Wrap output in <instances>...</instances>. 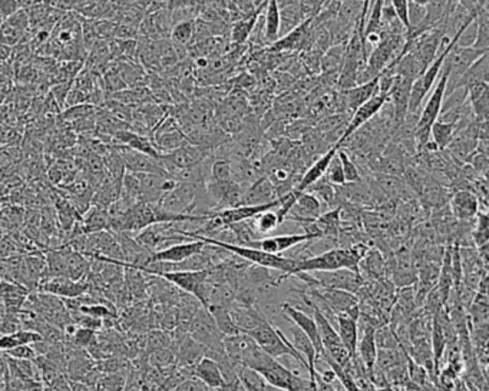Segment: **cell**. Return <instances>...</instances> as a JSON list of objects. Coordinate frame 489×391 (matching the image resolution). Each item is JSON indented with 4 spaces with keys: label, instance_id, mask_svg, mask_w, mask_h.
Returning <instances> with one entry per match:
<instances>
[{
    "label": "cell",
    "instance_id": "obj_26",
    "mask_svg": "<svg viewBox=\"0 0 489 391\" xmlns=\"http://www.w3.org/2000/svg\"><path fill=\"white\" fill-rule=\"evenodd\" d=\"M362 333V336H359L357 340V347H356V355L361 358V362L363 363L366 371L370 370L376 364V343H375V330L372 329H365L362 331H359V334Z\"/></svg>",
    "mask_w": 489,
    "mask_h": 391
},
{
    "label": "cell",
    "instance_id": "obj_43",
    "mask_svg": "<svg viewBox=\"0 0 489 391\" xmlns=\"http://www.w3.org/2000/svg\"><path fill=\"white\" fill-rule=\"evenodd\" d=\"M210 181H217V182L234 181L232 162L228 159H215L214 158L211 171H210Z\"/></svg>",
    "mask_w": 489,
    "mask_h": 391
},
{
    "label": "cell",
    "instance_id": "obj_2",
    "mask_svg": "<svg viewBox=\"0 0 489 391\" xmlns=\"http://www.w3.org/2000/svg\"><path fill=\"white\" fill-rule=\"evenodd\" d=\"M222 343L225 355L230 358L234 364L251 369L254 371L266 366L273 358L260 348L250 336L244 333L236 336H225Z\"/></svg>",
    "mask_w": 489,
    "mask_h": 391
},
{
    "label": "cell",
    "instance_id": "obj_56",
    "mask_svg": "<svg viewBox=\"0 0 489 391\" xmlns=\"http://www.w3.org/2000/svg\"><path fill=\"white\" fill-rule=\"evenodd\" d=\"M8 373V363H6V355L4 352H0V381H5V376Z\"/></svg>",
    "mask_w": 489,
    "mask_h": 391
},
{
    "label": "cell",
    "instance_id": "obj_41",
    "mask_svg": "<svg viewBox=\"0 0 489 391\" xmlns=\"http://www.w3.org/2000/svg\"><path fill=\"white\" fill-rule=\"evenodd\" d=\"M337 156L340 159V164H342V170H343V175H344V181L346 182H359V181H362V177H361V171H359V167L356 162L350 158V155L339 148L337 149Z\"/></svg>",
    "mask_w": 489,
    "mask_h": 391
},
{
    "label": "cell",
    "instance_id": "obj_60",
    "mask_svg": "<svg viewBox=\"0 0 489 391\" xmlns=\"http://www.w3.org/2000/svg\"><path fill=\"white\" fill-rule=\"evenodd\" d=\"M0 391H6V387H5V381H0Z\"/></svg>",
    "mask_w": 489,
    "mask_h": 391
},
{
    "label": "cell",
    "instance_id": "obj_44",
    "mask_svg": "<svg viewBox=\"0 0 489 391\" xmlns=\"http://www.w3.org/2000/svg\"><path fill=\"white\" fill-rule=\"evenodd\" d=\"M326 181H328L329 184L335 185V186H340L343 184H346L344 181V175H343V170H342V164H340V159L337 156V152L336 155L332 158L330 160V164L328 167V170H326V174L323 177Z\"/></svg>",
    "mask_w": 489,
    "mask_h": 391
},
{
    "label": "cell",
    "instance_id": "obj_48",
    "mask_svg": "<svg viewBox=\"0 0 489 391\" xmlns=\"http://www.w3.org/2000/svg\"><path fill=\"white\" fill-rule=\"evenodd\" d=\"M5 22H6L9 26H12V27H15V29L23 32V34H26V32H27L29 27H30L29 12H26L25 9L16 11L12 16H9L8 19H5Z\"/></svg>",
    "mask_w": 489,
    "mask_h": 391
},
{
    "label": "cell",
    "instance_id": "obj_31",
    "mask_svg": "<svg viewBox=\"0 0 489 391\" xmlns=\"http://www.w3.org/2000/svg\"><path fill=\"white\" fill-rule=\"evenodd\" d=\"M306 15L303 13L299 2L291 4L284 8H280V38L287 35L288 32L296 29L299 25H302L306 20Z\"/></svg>",
    "mask_w": 489,
    "mask_h": 391
},
{
    "label": "cell",
    "instance_id": "obj_3",
    "mask_svg": "<svg viewBox=\"0 0 489 391\" xmlns=\"http://www.w3.org/2000/svg\"><path fill=\"white\" fill-rule=\"evenodd\" d=\"M295 277H299L307 287H320V288H335L343 289L351 294L361 289L363 285V278L361 274L351 270H335V271H314V273H297Z\"/></svg>",
    "mask_w": 489,
    "mask_h": 391
},
{
    "label": "cell",
    "instance_id": "obj_7",
    "mask_svg": "<svg viewBox=\"0 0 489 391\" xmlns=\"http://www.w3.org/2000/svg\"><path fill=\"white\" fill-rule=\"evenodd\" d=\"M483 53H486V52L478 50L472 46L461 48V46H456V45L449 50V53L446 55L445 62H443V67H446L449 71L446 89H445V97L449 96L455 90L456 83H458L461 76L468 71L471 64L475 60H478Z\"/></svg>",
    "mask_w": 489,
    "mask_h": 391
},
{
    "label": "cell",
    "instance_id": "obj_33",
    "mask_svg": "<svg viewBox=\"0 0 489 391\" xmlns=\"http://www.w3.org/2000/svg\"><path fill=\"white\" fill-rule=\"evenodd\" d=\"M304 192V191H303ZM306 192L313 193L314 197L319 200V203L323 207H328L329 210H333L336 207H339L337 203V193H336V186L329 184L324 178L319 179L317 182H314L312 186H309L306 189Z\"/></svg>",
    "mask_w": 489,
    "mask_h": 391
},
{
    "label": "cell",
    "instance_id": "obj_52",
    "mask_svg": "<svg viewBox=\"0 0 489 391\" xmlns=\"http://www.w3.org/2000/svg\"><path fill=\"white\" fill-rule=\"evenodd\" d=\"M173 391H211V388H208L197 377H189L184 380L181 384H178Z\"/></svg>",
    "mask_w": 489,
    "mask_h": 391
},
{
    "label": "cell",
    "instance_id": "obj_10",
    "mask_svg": "<svg viewBox=\"0 0 489 391\" xmlns=\"http://www.w3.org/2000/svg\"><path fill=\"white\" fill-rule=\"evenodd\" d=\"M281 315H284L290 322L296 324L297 327L309 337V340L313 343L314 348H316V363L319 358L323 355V345H321V340H320V334H319V329L317 324L314 321L313 317H310L307 313L300 311L299 308H296L295 306H290L288 303L281 304Z\"/></svg>",
    "mask_w": 489,
    "mask_h": 391
},
{
    "label": "cell",
    "instance_id": "obj_55",
    "mask_svg": "<svg viewBox=\"0 0 489 391\" xmlns=\"http://www.w3.org/2000/svg\"><path fill=\"white\" fill-rule=\"evenodd\" d=\"M316 387H317V391H337L335 387H333V384H329V383H324L320 377H319V374H317V371H316Z\"/></svg>",
    "mask_w": 489,
    "mask_h": 391
},
{
    "label": "cell",
    "instance_id": "obj_15",
    "mask_svg": "<svg viewBox=\"0 0 489 391\" xmlns=\"http://www.w3.org/2000/svg\"><path fill=\"white\" fill-rule=\"evenodd\" d=\"M41 291L48 292V294H53L56 297L63 299H76L81 297L89 291V284L86 280L83 281H72L68 277H55L48 278L39 285Z\"/></svg>",
    "mask_w": 489,
    "mask_h": 391
},
{
    "label": "cell",
    "instance_id": "obj_25",
    "mask_svg": "<svg viewBox=\"0 0 489 391\" xmlns=\"http://www.w3.org/2000/svg\"><path fill=\"white\" fill-rule=\"evenodd\" d=\"M335 329L349 351L350 357L356 354V347H357V340H359V327H357V320L347 317V315H337L335 321Z\"/></svg>",
    "mask_w": 489,
    "mask_h": 391
},
{
    "label": "cell",
    "instance_id": "obj_40",
    "mask_svg": "<svg viewBox=\"0 0 489 391\" xmlns=\"http://www.w3.org/2000/svg\"><path fill=\"white\" fill-rule=\"evenodd\" d=\"M96 107L91 105V104H82V105H76V107H71V108H65L63 111H60L59 114V119L63 123H74L88 115H92L96 112Z\"/></svg>",
    "mask_w": 489,
    "mask_h": 391
},
{
    "label": "cell",
    "instance_id": "obj_17",
    "mask_svg": "<svg viewBox=\"0 0 489 391\" xmlns=\"http://www.w3.org/2000/svg\"><path fill=\"white\" fill-rule=\"evenodd\" d=\"M377 78L372 79L370 82L362 83V85H356L350 89L346 90H340V101L343 105L344 112L347 114H353L359 107L363 105L366 101H369L370 97H373L375 95L379 93L377 90Z\"/></svg>",
    "mask_w": 489,
    "mask_h": 391
},
{
    "label": "cell",
    "instance_id": "obj_49",
    "mask_svg": "<svg viewBox=\"0 0 489 391\" xmlns=\"http://www.w3.org/2000/svg\"><path fill=\"white\" fill-rule=\"evenodd\" d=\"M467 164H469L478 175L486 178V175H488V168H489L488 155L475 151V152L469 156V159H468Z\"/></svg>",
    "mask_w": 489,
    "mask_h": 391
},
{
    "label": "cell",
    "instance_id": "obj_42",
    "mask_svg": "<svg viewBox=\"0 0 489 391\" xmlns=\"http://www.w3.org/2000/svg\"><path fill=\"white\" fill-rule=\"evenodd\" d=\"M375 343L377 350H386V348H399L402 347L395 333L390 330L387 324L382 325L377 330H375ZM403 348V347H402Z\"/></svg>",
    "mask_w": 489,
    "mask_h": 391
},
{
    "label": "cell",
    "instance_id": "obj_36",
    "mask_svg": "<svg viewBox=\"0 0 489 391\" xmlns=\"http://www.w3.org/2000/svg\"><path fill=\"white\" fill-rule=\"evenodd\" d=\"M460 122H443L436 119L431 128V139L438 145L441 151H445L458 130Z\"/></svg>",
    "mask_w": 489,
    "mask_h": 391
},
{
    "label": "cell",
    "instance_id": "obj_37",
    "mask_svg": "<svg viewBox=\"0 0 489 391\" xmlns=\"http://www.w3.org/2000/svg\"><path fill=\"white\" fill-rule=\"evenodd\" d=\"M276 210V208H274ZM274 210H269V211H264L262 214H258L255 215L254 218H251V224L254 226V230L255 233L260 235V237H266L269 235L270 233L276 231L277 228L280 226V221L277 218V214Z\"/></svg>",
    "mask_w": 489,
    "mask_h": 391
},
{
    "label": "cell",
    "instance_id": "obj_22",
    "mask_svg": "<svg viewBox=\"0 0 489 391\" xmlns=\"http://www.w3.org/2000/svg\"><path fill=\"white\" fill-rule=\"evenodd\" d=\"M337 146H332L328 152L323 153L321 156H319L313 164H310V167L307 168V171L302 175V179L297 185V188L295 191H299V192H303L306 191L309 186H312L314 182H317L319 179H321L326 174V170H328L329 164H330V160L332 158L336 155L337 152Z\"/></svg>",
    "mask_w": 489,
    "mask_h": 391
},
{
    "label": "cell",
    "instance_id": "obj_28",
    "mask_svg": "<svg viewBox=\"0 0 489 391\" xmlns=\"http://www.w3.org/2000/svg\"><path fill=\"white\" fill-rule=\"evenodd\" d=\"M269 2V0H267ZM267 4L262 5L260 8L255 9L254 13L248 15V16H244L243 19L234 22L232 25V29H230V42L234 43V45H244L247 43L248 38H250V34H251V30L258 19V16L263 13V9L266 8Z\"/></svg>",
    "mask_w": 489,
    "mask_h": 391
},
{
    "label": "cell",
    "instance_id": "obj_6",
    "mask_svg": "<svg viewBox=\"0 0 489 391\" xmlns=\"http://www.w3.org/2000/svg\"><path fill=\"white\" fill-rule=\"evenodd\" d=\"M211 153L213 152H210L201 146L192 145V144H185V145L180 146L178 149H174L168 153H161L159 164L170 177L174 178L180 171L200 164L201 160H204Z\"/></svg>",
    "mask_w": 489,
    "mask_h": 391
},
{
    "label": "cell",
    "instance_id": "obj_34",
    "mask_svg": "<svg viewBox=\"0 0 489 391\" xmlns=\"http://www.w3.org/2000/svg\"><path fill=\"white\" fill-rule=\"evenodd\" d=\"M89 258L78 251H71L67 255V277L72 281H83L89 274Z\"/></svg>",
    "mask_w": 489,
    "mask_h": 391
},
{
    "label": "cell",
    "instance_id": "obj_14",
    "mask_svg": "<svg viewBox=\"0 0 489 391\" xmlns=\"http://www.w3.org/2000/svg\"><path fill=\"white\" fill-rule=\"evenodd\" d=\"M449 210L458 221H472L479 212V201L469 189H456L449 198Z\"/></svg>",
    "mask_w": 489,
    "mask_h": 391
},
{
    "label": "cell",
    "instance_id": "obj_29",
    "mask_svg": "<svg viewBox=\"0 0 489 391\" xmlns=\"http://www.w3.org/2000/svg\"><path fill=\"white\" fill-rule=\"evenodd\" d=\"M264 15V38L269 46H272L280 36V8L277 0H269Z\"/></svg>",
    "mask_w": 489,
    "mask_h": 391
},
{
    "label": "cell",
    "instance_id": "obj_50",
    "mask_svg": "<svg viewBox=\"0 0 489 391\" xmlns=\"http://www.w3.org/2000/svg\"><path fill=\"white\" fill-rule=\"evenodd\" d=\"M5 354L12 357V358H18V360H34V358L38 355L36 350L32 347V344L18 345L15 348L5 351Z\"/></svg>",
    "mask_w": 489,
    "mask_h": 391
},
{
    "label": "cell",
    "instance_id": "obj_47",
    "mask_svg": "<svg viewBox=\"0 0 489 391\" xmlns=\"http://www.w3.org/2000/svg\"><path fill=\"white\" fill-rule=\"evenodd\" d=\"M96 340V334L93 330L91 329H78L75 330V333L72 334V345H75L76 348H89Z\"/></svg>",
    "mask_w": 489,
    "mask_h": 391
},
{
    "label": "cell",
    "instance_id": "obj_13",
    "mask_svg": "<svg viewBox=\"0 0 489 391\" xmlns=\"http://www.w3.org/2000/svg\"><path fill=\"white\" fill-rule=\"evenodd\" d=\"M299 192V191H297ZM323 208L319 200L310 192H299L295 205L290 210L284 221H295L300 226L314 221L320 214Z\"/></svg>",
    "mask_w": 489,
    "mask_h": 391
},
{
    "label": "cell",
    "instance_id": "obj_58",
    "mask_svg": "<svg viewBox=\"0 0 489 391\" xmlns=\"http://www.w3.org/2000/svg\"><path fill=\"white\" fill-rule=\"evenodd\" d=\"M409 2H412V4H415V5H417V6H423V8H427L431 2H432V0H409Z\"/></svg>",
    "mask_w": 489,
    "mask_h": 391
},
{
    "label": "cell",
    "instance_id": "obj_19",
    "mask_svg": "<svg viewBox=\"0 0 489 391\" xmlns=\"http://www.w3.org/2000/svg\"><path fill=\"white\" fill-rule=\"evenodd\" d=\"M207 354V348L188 334L181 340L175 350V366L192 370Z\"/></svg>",
    "mask_w": 489,
    "mask_h": 391
},
{
    "label": "cell",
    "instance_id": "obj_12",
    "mask_svg": "<svg viewBox=\"0 0 489 391\" xmlns=\"http://www.w3.org/2000/svg\"><path fill=\"white\" fill-rule=\"evenodd\" d=\"M386 101H387V95H384V93H377V95H375L373 97H370L369 101H366L363 105L359 107V108L351 114V118H350V121H349V125H347V128H346V130H344V134H343V137L340 138V141L337 142L336 146L339 148V145H340L347 137H350L356 129H359L362 125H365L366 122H369L372 118H375V116L379 114V111L382 109V107L386 104Z\"/></svg>",
    "mask_w": 489,
    "mask_h": 391
},
{
    "label": "cell",
    "instance_id": "obj_61",
    "mask_svg": "<svg viewBox=\"0 0 489 391\" xmlns=\"http://www.w3.org/2000/svg\"><path fill=\"white\" fill-rule=\"evenodd\" d=\"M0 280H2V278H0Z\"/></svg>",
    "mask_w": 489,
    "mask_h": 391
},
{
    "label": "cell",
    "instance_id": "obj_53",
    "mask_svg": "<svg viewBox=\"0 0 489 391\" xmlns=\"http://www.w3.org/2000/svg\"><path fill=\"white\" fill-rule=\"evenodd\" d=\"M20 9L19 0H0V18L8 19Z\"/></svg>",
    "mask_w": 489,
    "mask_h": 391
},
{
    "label": "cell",
    "instance_id": "obj_16",
    "mask_svg": "<svg viewBox=\"0 0 489 391\" xmlns=\"http://www.w3.org/2000/svg\"><path fill=\"white\" fill-rule=\"evenodd\" d=\"M387 258L376 247H370L369 251L359 261V274L363 281H375L387 275ZM387 278V277H386Z\"/></svg>",
    "mask_w": 489,
    "mask_h": 391
},
{
    "label": "cell",
    "instance_id": "obj_45",
    "mask_svg": "<svg viewBox=\"0 0 489 391\" xmlns=\"http://www.w3.org/2000/svg\"><path fill=\"white\" fill-rule=\"evenodd\" d=\"M25 38V34L12 26H9L6 22L0 26V43L6 46H15L20 43V41Z\"/></svg>",
    "mask_w": 489,
    "mask_h": 391
},
{
    "label": "cell",
    "instance_id": "obj_20",
    "mask_svg": "<svg viewBox=\"0 0 489 391\" xmlns=\"http://www.w3.org/2000/svg\"><path fill=\"white\" fill-rule=\"evenodd\" d=\"M277 200L276 188L267 175L260 177L244 192L241 205H262Z\"/></svg>",
    "mask_w": 489,
    "mask_h": 391
},
{
    "label": "cell",
    "instance_id": "obj_11",
    "mask_svg": "<svg viewBox=\"0 0 489 391\" xmlns=\"http://www.w3.org/2000/svg\"><path fill=\"white\" fill-rule=\"evenodd\" d=\"M206 245L207 244L201 240H191V241L174 244V245H170L164 249L151 254L148 264H151V263H173V264L181 263V261L204 251Z\"/></svg>",
    "mask_w": 489,
    "mask_h": 391
},
{
    "label": "cell",
    "instance_id": "obj_18",
    "mask_svg": "<svg viewBox=\"0 0 489 391\" xmlns=\"http://www.w3.org/2000/svg\"><path fill=\"white\" fill-rule=\"evenodd\" d=\"M228 308H230V314L240 333H248L250 330H254L255 327H258L260 324L267 321V318L264 317L262 311H260L257 304L251 306V304H240L233 301Z\"/></svg>",
    "mask_w": 489,
    "mask_h": 391
},
{
    "label": "cell",
    "instance_id": "obj_38",
    "mask_svg": "<svg viewBox=\"0 0 489 391\" xmlns=\"http://www.w3.org/2000/svg\"><path fill=\"white\" fill-rule=\"evenodd\" d=\"M161 348L175 350L173 334L168 331L161 330V329L149 330L148 334L145 336V354L155 351V350H161Z\"/></svg>",
    "mask_w": 489,
    "mask_h": 391
},
{
    "label": "cell",
    "instance_id": "obj_35",
    "mask_svg": "<svg viewBox=\"0 0 489 391\" xmlns=\"http://www.w3.org/2000/svg\"><path fill=\"white\" fill-rule=\"evenodd\" d=\"M211 317L215 321V325L218 330L222 333V336H236L240 334V330L237 329L236 322L233 321V317L230 314V308L224 306H210L207 307Z\"/></svg>",
    "mask_w": 489,
    "mask_h": 391
},
{
    "label": "cell",
    "instance_id": "obj_9",
    "mask_svg": "<svg viewBox=\"0 0 489 391\" xmlns=\"http://www.w3.org/2000/svg\"><path fill=\"white\" fill-rule=\"evenodd\" d=\"M115 146V149L119 152V155L123 159L125 164V170L128 172H134V174H156V175H162V177H170L164 168L161 167L159 164V158H151L145 153H141L138 151H134L131 148H128L125 145H116L112 144ZM173 178V177H170Z\"/></svg>",
    "mask_w": 489,
    "mask_h": 391
},
{
    "label": "cell",
    "instance_id": "obj_57",
    "mask_svg": "<svg viewBox=\"0 0 489 391\" xmlns=\"http://www.w3.org/2000/svg\"><path fill=\"white\" fill-rule=\"evenodd\" d=\"M11 55H12L11 46H6V45L0 43V60H6V59H9Z\"/></svg>",
    "mask_w": 489,
    "mask_h": 391
},
{
    "label": "cell",
    "instance_id": "obj_5",
    "mask_svg": "<svg viewBox=\"0 0 489 391\" xmlns=\"http://www.w3.org/2000/svg\"><path fill=\"white\" fill-rule=\"evenodd\" d=\"M188 336L203 344L208 351L224 352V336L218 330L214 318L206 307H200L199 311L195 313L189 324Z\"/></svg>",
    "mask_w": 489,
    "mask_h": 391
},
{
    "label": "cell",
    "instance_id": "obj_54",
    "mask_svg": "<svg viewBox=\"0 0 489 391\" xmlns=\"http://www.w3.org/2000/svg\"><path fill=\"white\" fill-rule=\"evenodd\" d=\"M481 4H482V0H458V5H461L462 8H465L469 12H475Z\"/></svg>",
    "mask_w": 489,
    "mask_h": 391
},
{
    "label": "cell",
    "instance_id": "obj_30",
    "mask_svg": "<svg viewBox=\"0 0 489 391\" xmlns=\"http://www.w3.org/2000/svg\"><path fill=\"white\" fill-rule=\"evenodd\" d=\"M346 45H332L326 50L320 60V71L323 75H337L342 69L343 59H344Z\"/></svg>",
    "mask_w": 489,
    "mask_h": 391
},
{
    "label": "cell",
    "instance_id": "obj_21",
    "mask_svg": "<svg viewBox=\"0 0 489 391\" xmlns=\"http://www.w3.org/2000/svg\"><path fill=\"white\" fill-rule=\"evenodd\" d=\"M290 331H291V344L295 347V350L304 358L309 364V377L312 381H314L316 378V348L313 345V343L309 340V337L297 327L296 324L290 322Z\"/></svg>",
    "mask_w": 489,
    "mask_h": 391
},
{
    "label": "cell",
    "instance_id": "obj_51",
    "mask_svg": "<svg viewBox=\"0 0 489 391\" xmlns=\"http://www.w3.org/2000/svg\"><path fill=\"white\" fill-rule=\"evenodd\" d=\"M82 104H91V93L71 88V90L67 96V101H65V108H71V107H76V105H82Z\"/></svg>",
    "mask_w": 489,
    "mask_h": 391
},
{
    "label": "cell",
    "instance_id": "obj_46",
    "mask_svg": "<svg viewBox=\"0 0 489 391\" xmlns=\"http://www.w3.org/2000/svg\"><path fill=\"white\" fill-rule=\"evenodd\" d=\"M72 88V82H59L51 85L49 95L52 96V100L58 104L60 111L65 108V101H67V96Z\"/></svg>",
    "mask_w": 489,
    "mask_h": 391
},
{
    "label": "cell",
    "instance_id": "obj_4",
    "mask_svg": "<svg viewBox=\"0 0 489 391\" xmlns=\"http://www.w3.org/2000/svg\"><path fill=\"white\" fill-rule=\"evenodd\" d=\"M203 189L204 186L177 181V185L159 200L158 205L171 214L197 215L195 214L199 210L197 197Z\"/></svg>",
    "mask_w": 489,
    "mask_h": 391
},
{
    "label": "cell",
    "instance_id": "obj_27",
    "mask_svg": "<svg viewBox=\"0 0 489 391\" xmlns=\"http://www.w3.org/2000/svg\"><path fill=\"white\" fill-rule=\"evenodd\" d=\"M488 53H483L478 60H475L471 67L468 68V71L461 76V79L456 83V88H469L474 83H479V82H489V59H488Z\"/></svg>",
    "mask_w": 489,
    "mask_h": 391
},
{
    "label": "cell",
    "instance_id": "obj_23",
    "mask_svg": "<svg viewBox=\"0 0 489 391\" xmlns=\"http://www.w3.org/2000/svg\"><path fill=\"white\" fill-rule=\"evenodd\" d=\"M81 230L85 235L109 231V217L107 208H100L91 205L89 210L82 215Z\"/></svg>",
    "mask_w": 489,
    "mask_h": 391
},
{
    "label": "cell",
    "instance_id": "obj_39",
    "mask_svg": "<svg viewBox=\"0 0 489 391\" xmlns=\"http://www.w3.org/2000/svg\"><path fill=\"white\" fill-rule=\"evenodd\" d=\"M147 363L155 369H168L175 366V350L161 348L147 354Z\"/></svg>",
    "mask_w": 489,
    "mask_h": 391
},
{
    "label": "cell",
    "instance_id": "obj_1",
    "mask_svg": "<svg viewBox=\"0 0 489 391\" xmlns=\"http://www.w3.org/2000/svg\"><path fill=\"white\" fill-rule=\"evenodd\" d=\"M244 334L250 336L260 348H262L264 352H267L270 357L276 358V360H279V358L284 355L291 357L295 358L297 363H300L309 373L307 362L295 350L290 340L283 334V331L279 327H276L272 321L267 320L263 324H260L254 330H250L248 333H244Z\"/></svg>",
    "mask_w": 489,
    "mask_h": 391
},
{
    "label": "cell",
    "instance_id": "obj_24",
    "mask_svg": "<svg viewBox=\"0 0 489 391\" xmlns=\"http://www.w3.org/2000/svg\"><path fill=\"white\" fill-rule=\"evenodd\" d=\"M194 377L201 380L211 390H221L224 387V378L220 366L210 357H204L203 360L195 366Z\"/></svg>",
    "mask_w": 489,
    "mask_h": 391
},
{
    "label": "cell",
    "instance_id": "obj_32",
    "mask_svg": "<svg viewBox=\"0 0 489 391\" xmlns=\"http://www.w3.org/2000/svg\"><path fill=\"white\" fill-rule=\"evenodd\" d=\"M317 230L320 231V234L332 240H337L339 231H340V214H339V207L329 210L326 212H321L316 221H314Z\"/></svg>",
    "mask_w": 489,
    "mask_h": 391
},
{
    "label": "cell",
    "instance_id": "obj_8",
    "mask_svg": "<svg viewBox=\"0 0 489 391\" xmlns=\"http://www.w3.org/2000/svg\"><path fill=\"white\" fill-rule=\"evenodd\" d=\"M158 277L167 280L187 294L194 296L203 307H207V275L208 270L201 271H170L159 273Z\"/></svg>",
    "mask_w": 489,
    "mask_h": 391
},
{
    "label": "cell",
    "instance_id": "obj_59",
    "mask_svg": "<svg viewBox=\"0 0 489 391\" xmlns=\"http://www.w3.org/2000/svg\"><path fill=\"white\" fill-rule=\"evenodd\" d=\"M5 387H6V391H23V390H20V388H15V387H12V385H9V384H6V383H5Z\"/></svg>",
    "mask_w": 489,
    "mask_h": 391
}]
</instances>
